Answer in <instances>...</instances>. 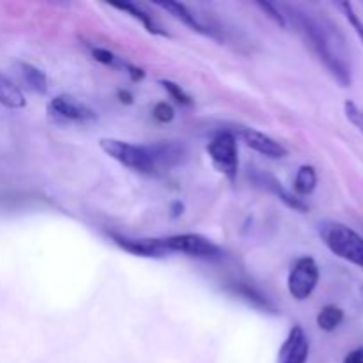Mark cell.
<instances>
[{
    "mask_svg": "<svg viewBox=\"0 0 363 363\" xmlns=\"http://www.w3.org/2000/svg\"><path fill=\"white\" fill-rule=\"evenodd\" d=\"M311 342L301 326H293L279 351L277 363H307Z\"/></svg>",
    "mask_w": 363,
    "mask_h": 363,
    "instance_id": "obj_8",
    "label": "cell"
},
{
    "mask_svg": "<svg viewBox=\"0 0 363 363\" xmlns=\"http://www.w3.org/2000/svg\"><path fill=\"white\" fill-rule=\"evenodd\" d=\"M344 113H346L347 121L363 133V108H360L354 101H346L344 103Z\"/></svg>",
    "mask_w": 363,
    "mask_h": 363,
    "instance_id": "obj_20",
    "label": "cell"
},
{
    "mask_svg": "<svg viewBox=\"0 0 363 363\" xmlns=\"http://www.w3.org/2000/svg\"><path fill=\"white\" fill-rule=\"evenodd\" d=\"M156 243L165 254H184L190 257H216L220 254L218 245L201 234H174L167 238H156Z\"/></svg>",
    "mask_w": 363,
    "mask_h": 363,
    "instance_id": "obj_4",
    "label": "cell"
},
{
    "mask_svg": "<svg viewBox=\"0 0 363 363\" xmlns=\"http://www.w3.org/2000/svg\"><path fill=\"white\" fill-rule=\"evenodd\" d=\"M319 282V266L312 257L296 259L287 277V289L289 294L298 301H303L315 291Z\"/></svg>",
    "mask_w": 363,
    "mask_h": 363,
    "instance_id": "obj_6",
    "label": "cell"
},
{
    "mask_svg": "<svg viewBox=\"0 0 363 363\" xmlns=\"http://www.w3.org/2000/svg\"><path fill=\"white\" fill-rule=\"evenodd\" d=\"M259 181H261V183L264 184L269 191H273V194H275L277 197H279L280 201L287 206V208L294 209V211H301V213H305L308 209V206L305 204L303 199H300L298 195L287 191L286 188L282 186V183H279V181H277L273 176H268V174L264 176V174H261V179Z\"/></svg>",
    "mask_w": 363,
    "mask_h": 363,
    "instance_id": "obj_14",
    "label": "cell"
},
{
    "mask_svg": "<svg viewBox=\"0 0 363 363\" xmlns=\"http://www.w3.org/2000/svg\"><path fill=\"white\" fill-rule=\"evenodd\" d=\"M156 6L162 7V9H165L167 13L172 14L176 20H179L181 23H184L186 27H190L191 30L199 32V34H206V35H215V32L211 30V28L208 27L206 23H202L201 20H199L197 14L194 13V11L190 9V7H186L184 4H179V2H172V0H167V2H156Z\"/></svg>",
    "mask_w": 363,
    "mask_h": 363,
    "instance_id": "obj_10",
    "label": "cell"
},
{
    "mask_svg": "<svg viewBox=\"0 0 363 363\" xmlns=\"http://www.w3.org/2000/svg\"><path fill=\"white\" fill-rule=\"evenodd\" d=\"M46 110H48V116L52 119L59 121V123L87 124L94 123L98 119V116H96V112L91 106L67 94H59L53 99H50Z\"/></svg>",
    "mask_w": 363,
    "mask_h": 363,
    "instance_id": "obj_7",
    "label": "cell"
},
{
    "mask_svg": "<svg viewBox=\"0 0 363 363\" xmlns=\"http://www.w3.org/2000/svg\"><path fill=\"white\" fill-rule=\"evenodd\" d=\"M119 98H121V101H126V103H131V96L130 94H128V92H123V91H121L119 92Z\"/></svg>",
    "mask_w": 363,
    "mask_h": 363,
    "instance_id": "obj_24",
    "label": "cell"
},
{
    "mask_svg": "<svg viewBox=\"0 0 363 363\" xmlns=\"http://www.w3.org/2000/svg\"><path fill=\"white\" fill-rule=\"evenodd\" d=\"M287 13L291 21L296 25L298 32L311 45L318 59L325 64L333 78L342 87H350L353 82V62H351V50L347 39L339 25L325 14L312 13V11L300 9L296 6H287Z\"/></svg>",
    "mask_w": 363,
    "mask_h": 363,
    "instance_id": "obj_1",
    "label": "cell"
},
{
    "mask_svg": "<svg viewBox=\"0 0 363 363\" xmlns=\"http://www.w3.org/2000/svg\"><path fill=\"white\" fill-rule=\"evenodd\" d=\"M112 240L119 245L123 250L130 252L133 255H140V257H162V248L156 243V238L151 240H133V238L119 236V234H110Z\"/></svg>",
    "mask_w": 363,
    "mask_h": 363,
    "instance_id": "obj_12",
    "label": "cell"
},
{
    "mask_svg": "<svg viewBox=\"0 0 363 363\" xmlns=\"http://www.w3.org/2000/svg\"><path fill=\"white\" fill-rule=\"evenodd\" d=\"M0 105L6 108H23L27 105L23 92L16 84L0 73Z\"/></svg>",
    "mask_w": 363,
    "mask_h": 363,
    "instance_id": "obj_15",
    "label": "cell"
},
{
    "mask_svg": "<svg viewBox=\"0 0 363 363\" xmlns=\"http://www.w3.org/2000/svg\"><path fill=\"white\" fill-rule=\"evenodd\" d=\"M318 233L332 254L363 269V238L357 230L335 220H325L318 225Z\"/></svg>",
    "mask_w": 363,
    "mask_h": 363,
    "instance_id": "obj_3",
    "label": "cell"
},
{
    "mask_svg": "<svg viewBox=\"0 0 363 363\" xmlns=\"http://www.w3.org/2000/svg\"><path fill=\"white\" fill-rule=\"evenodd\" d=\"M344 321V311L337 305H326L321 308L318 315V326L325 332H333L339 328Z\"/></svg>",
    "mask_w": 363,
    "mask_h": 363,
    "instance_id": "obj_17",
    "label": "cell"
},
{
    "mask_svg": "<svg viewBox=\"0 0 363 363\" xmlns=\"http://www.w3.org/2000/svg\"><path fill=\"white\" fill-rule=\"evenodd\" d=\"M152 117H155L158 123H170L174 119V108L167 103H158V105L152 108Z\"/></svg>",
    "mask_w": 363,
    "mask_h": 363,
    "instance_id": "obj_21",
    "label": "cell"
},
{
    "mask_svg": "<svg viewBox=\"0 0 363 363\" xmlns=\"http://www.w3.org/2000/svg\"><path fill=\"white\" fill-rule=\"evenodd\" d=\"M110 6H112L113 9L124 11V13H128V14H130V16H133L135 20L140 21V23L144 25L145 30L151 32V34L163 35V38H170L169 32H167L165 28H163L162 25H160L158 21H156V18L152 16V14L149 13V11L145 9L144 6H140V4L123 2V4H110Z\"/></svg>",
    "mask_w": 363,
    "mask_h": 363,
    "instance_id": "obj_11",
    "label": "cell"
},
{
    "mask_svg": "<svg viewBox=\"0 0 363 363\" xmlns=\"http://www.w3.org/2000/svg\"><path fill=\"white\" fill-rule=\"evenodd\" d=\"M208 155L213 165L218 172H222L230 183H234L240 170V158H238L236 137L229 131L218 133L208 144Z\"/></svg>",
    "mask_w": 363,
    "mask_h": 363,
    "instance_id": "obj_5",
    "label": "cell"
},
{
    "mask_svg": "<svg viewBox=\"0 0 363 363\" xmlns=\"http://www.w3.org/2000/svg\"><path fill=\"white\" fill-rule=\"evenodd\" d=\"M160 84H162L163 89H165L167 92H169L170 98L176 99V101L179 103V105L190 106L191 103H194V101H191L190 94H186V92H184V89L181 87V85L174 84V82H170V80H162V82H160Z\"/></svg>",
    "mask_w": 363,
    "mask_h": 363,
    "instance_id": "obj_19",
    "label": "cell"
},
{
    "mask_svg": "<svg viewBox=\"0 0 363 363\" xmlns=\"http://www.w3.org/2000/svg\"><path fill=\"white\" fill-rule=\"evenodd\" d=\"M16 71L20 80L23 82L28 91L38 92V94H46V91H48V80H46L45 71L28 62H18Z\"/></svg>",
    "mask_w": 363,
    "mask_h": 363,
    "instance_id": "obj_13",
    "label": "cell"
},
{
    "mask_svg": "<svg viewBox=\"0 0 363 363\" xmlns=\"http://www.w3.org/2000/svg\"><path fill=\"white\" fill-rule=\"evenodd\" d=\"M339 7H340V9H342L344 16L347 18V21H350V25L354 28V32H357L358 38H360V41L363 43V20L357 14V11H354L353 4H350V2H340Z\"/></svg>",
    "mask_w": 363,
    "mask_h": 363,
    "instance_id": "obj_18",
    "label": "cell"
},
{
    "mask_svg": "<svg viewBox=\"0 0 363 363\" xmlns=\"http://www.w3.org/2000/svg\"><path fill=\"white\" fill-rule=\"evenodd\" d=\"M241 138H243L245 144L248 145L254 151L261 152V155L268 156V158H284L287 156V149L284 147L280 142H277L275 138L268 137V135L261 133L257 130H252V128H243L241 130Z\"/></svg>",
    "mask_w": 363,
    "mask_h": 363,
    "instance_id": "obj_9",
    "label": "cell"
},
{
    "mask_svg": "<svg viewBox=\"0 0 363 363\" xmlns=\"http://www.w3.org/2000/svg\"><path fill=\"white\" fill-rule=\"evenodd\" d=\"M99 147L110 158L119 162L121 165L128 167V169L135 170V172L147 174V176H156V174L162 172L155 144L138 145L117 140V138H101Z\"/></svg>",
    "mask_w": 363,
    "mask_h": 363,
    "instance_id": "obj_2",
    "label": "cell"
},
{
    "mask_svg": "<svg viewBox=\"0 0 363 363\" xmlns=\"http://www.w3.org/2000/svg\"><path fill=\"white\" fill-rule=\"evenodd\" d=\"M259 7H261L262 11H264L266 14H268L269 18H272L273 21H277L279 25H282V27H286V18H284V13L280 11L279 6H275V4H268V2H259L257 4Z\"/></svg>",
    "mask_w": 363,
    "mask_h": 363,
    "instance_id": "obj_22",
    "label": "cell"
},
{
    "mask_svg": "<svg viewBox=\"0 0 363 363\" xmlns=\"http://www.w3.org/2000/svg\"><path fill=\"white\" fill-rule=\"evenodd\" d=\"M342 363H363V346L351 351V353L344 358Z\"/></svg>",
    "mask_w": 363,
    "mask_h": 363,
    "instance_id": "obj_23",
    "label": "cell"
},
{
    "mask_svg": "<svg viewBox=\"0 0 363 363\" xmlns=\"http://www.w3.org/2000/svg\"><path fill=\"white\" fill-rule=\"evenodd\" d=\"M315 186H318V174H315L314 167H300L296 172V177H294V191H296L298 197L311 195L315 190Z\"/></svg>",
    "mask_w": 363,
    "mask_h": 363,
    "instance_id": "obj_16",
    "label": "cell"
}]
</instances>
